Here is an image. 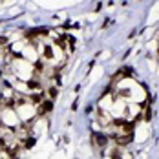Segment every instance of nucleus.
<instances>
[{
  "label": "nucleus",
  "mask_w": 159,
  "mask_h": 159,
  "mask_svg": "<svg viewBox=\"0 0 159 159\" xmlns=\"http://www.w3.org/2000/svg\"><path fill=\"white\" fill-rule=\"evenodd\" d=\"M28 88L30 90H37V88H40V82L37 79H30V82H28Z\"/></svg>",
  "instance_id": "3"
},
{
  "label": "nucleus",
  "mask_w": 159,
  "mask_h": 159,
  "mask_svg": "<svg viewBox=\"0 0 159 159\" xmlns=\"http://www.w3.org/2000/svg\"><path fill=\"white\" fill-rule=\"evenodd\" d=\"M48 93H49V101H51V99H55V97H57V88H55V86H53V88H49Z\"/></svg>",
  "instance_id": "4"
},
{
  "label": "nucleus",
  "mask_w": 159,
  "mask_h": 159,
  "mask_svg": "<svg viewBox=\"0 0 159 159\" xmlns=\"http://www.w3.org/2000/svg\"><path fill=\"white\" fill-rule=\"evenodd\" d=\"M51 108H53V102L49 101V99H46V101H42L40 104H39V115H46V113H49L51 111Z\"/></svg>",
  "instance_id": "2"
},
{
  "label": "nucleus",
  "mask_w": 159,
  "mask_h": 159,
  "mask_svg": "<svg viewBox=\"0 0 159 159\" xmlns=\"http://www.w3.org/2000/svg\"><path fill=\"white\" fill-rule=\"evenodd\" d=\"M6 42H7V39L6 37H0V44H6Z\"/></svg>",
  "instance_id": "5"
},
{
  "label": "nucleus",
  "mask_w": 159,
  "mask_h": 159,
  "mask_svg": "<svg viewBox=\"0 0 159 159\" xmlns=\"http://www.w3.org/2000/svg\"><path fill=\"white\" fill-rule=\"evenodd\" d=\"M92 141H93V144H95V146H99V148H104V146L108 144V135H104V134H93Z\"/></svg>",
  "instance_id": "1"
}]
</instances>
